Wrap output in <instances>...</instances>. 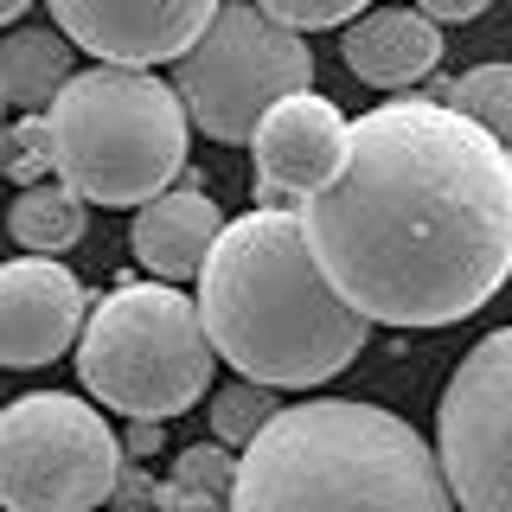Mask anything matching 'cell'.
Here are the masks:
<instances>
[{"mask_svg": "<svg viewBox=\"0 0 512 512\" xmlns=\"http://www.w3.org/2000/svg\"><path fill=\"white\" fill-rule=\"evenodd\" d=\"M301 224L352 314L455 327L512 282V154L455 103H378Z\"/></svg>", "mask_w": 512, "mask_h": 512, "instance_id": "6da1fadb", "label": "cell"}, {"mask_svg": "<svg viewBox=\"0 0 512 512\" xmlns=\"http://www.w3.org/2000/svg\"><path fill=\"white\" fill-rule=\"evenodd\" d=\"M199 320L224 365L269 391H314L365 352L372 320L352 314L308 244L301 212L224 224L199 269Z\"/></svg>", "mask_w": 512, "mask_h": 512, "instance_id": "7a4b0ae2", "label": "cell"}, {"mask_svg": "<svg viewBox=\"0 0 512 512\" xmlns=\"http://www.w3.org/2000/svg\"><path fill=\"white\" fill-rule=\"evenodd\" d=\"M224 512H455V487L397 410L301 397L244 448Z\"/></svg>", "mask_w": 512, "mask_h": 512, "instance_id": "3957f363", "label": "cell"}, {"mask_svg": "<svg viewBox=\"0 0 512 512\" xmlns=\"http://www.w3.org/2000/svg\"><path fill=\"white\" fill-rule=\"evenodd\" d=\"M52 141H58V180L84 205H148L186 167V103L154 71L90 64L58 90Z\"/></svg>", "mask_w": 512, "mask_h": 512, "instance_id": "277c9868", "label": "cell"}, {"mask_svg": "<svg viewBox=\"0 0 512 512\" xmlns=\"http://www.w3.org/2000/svg\"><path fill=\"white\" fill-rule=\"evenodd\" d=\"M212 340H205L199 301L180 282H116L84 320L77 340V378L103 410L128 423H173L212 384Z\"/></svg>", "mask_w": 512, "mask_h": 512, "instance_id": "5b68a950", "label": "cell"}, {"mask_svg": "<svg viewBox=\"0 0 512 512\" xmlns=\"http://www.w3.org/2000/svg\"><path fill=\"white\" fill-rule=\"evenodd\" d=\"M173 90H180L192 128H205L212 141H256L269 109L314 90V52L256 0H224L205 39L180 58Z\"/></svg>", "mask_w": 512, "mask_h": 512, "instance_id": "8992f818", "label": "cell"}, {"mask_svg": "<svg viewBox=\"0 0 512 512\" xmlns=\"http://www.w3.org/2000/svg\"><path fill=\"white\" fill-rule=\"evenodd\" d=\"M122 436L71 391H26L0 410V512H103L122 487Z\"/></svg>", "mask_w": 512, "mask_h": 512, "instance_id": "52a82bcc", "label": "cell"}, {"mask_svg": "<svg viewBox=\"0 0 512 512\" xmlns=\"http://www.w3.org/2000/svg\"><path fill=\"white\" fill-rule=\"evenodd\" d=\"M436 455L461 512H512V327L487 333L448 372Z\"/></svg>", "mask_w": 512, "mask_h": 512, "instance_id": "ba28073f", "label": "cell"}, {"mask_svg": "<svg viewBox=\"0 0 512 512\" xmlns=\"http://www.w3.org/2000/svg\"><path fill=\"white\" fill-rule=\"evenodd\" d=\"M45 7H52V26L96 64L154 71L205 39L224 0H45Z\"/></svg>", "mask_w": 512, "mask_h": 512, "instance_id": "9c48e42d", "label": "cell"}, {"mask_svg": "<svg viewBox=\"0 0 512 512\" xmlns=\"http://www.w3.org/2000/svg\"><path fill=\"white\" fill-rule=\"evenodd\" d=\"M90 295L58 256H13L0 263V365L32 372L52 365L64 346L84 340Z\"/></svg>", "mask_w": 512, "mask_h": 512, "instance_id": "30bf717a", "label": "cell"}, {"mask_svg": "<svg viewBox=\"0 0 512 512\" xmlns=\"http://www.w3.org/2000/svg\"><path fill=\"white\" fill-rule=\"evenodd\" d=\"M346 141H352V122L327 103L320 90H301L276 103L256 128V186H276L282 199L308 205L333 173L346 167Z\"/></svg>", "mask_w": 512, "mask_h": 512, "instance_id": "8fae6325", "label": "cell"}, {"mask_svg": "<svg viewBox=\"0 0 512 512\" xmlns=\"http://www.w3.org/2000/svg\"><path fill=\"white\" fill-rule=\"evenodd\" d=\"M224 231L218 218V199L205 186H173L148 199L135 212V231H128V250H135V263L148 269L154 282H186L205 269V256H212Z\"/></svg>", "mask_w": 512, "mask_h": 512, "instance_id": "7c38bea8", "label": "cell"}, {"mask_svg": "<svg viewBox=\"0 0 512 512\" xmlns=\"http://www.w3.org/2000/svg\"><path fill=\"white\" fill-rule=\"evenodd\" d=\"M346 71L372 90H410L442 64V26L416 7H372L346 26Z\"/></svg>", "mask_w": 512, "mask_h": 512, "instance_id": "4fadbf2b", "label": "cell"}, {"mask_svg": "<svg viewBox=\"0 0 512 512\" xmlns=\"http://www.w3.org/2000/svg\"><path fill=\"white\" fill-rule=\"evenodd\" d=\"M71 39L58 26H20L7 45H0V84H7V103H20L26 116H39L45 103H58V90L71 84Z\"/></svg>", "mask_w": 512, "mask_h": 512, "instance_id": "5bb4252c", "label": "cell"}, {"mask_svg": "<svg viewBox=\"0 0 512 512\" xmlns=\"http://www.w3.org/2000/svg\"><path fill=\"white\" fill-rule=\"evenodd\" d=\"M7 231L26 256H58L84 237V199L64 180L20 186V199H13V212H7Z\"/></svg>", "mask_w": 512, "mask_h": 512, "instance_id": "9a60e30c", "label": "cell"}, {"mask_svg": "<svg viewBox=\"0 0 512 512\" xmlns=\"http://www.w3.org/2000/svg\"><path fill=\"white\" fill-rule=\"evenodd\" d=\"M448 103H455L468 122H480L487 135L512 141V64H474L468 77L448 84Z\"/></svg>", "mask_w": 512, "mask_h": 512, "instance_id": "2e32d148", "label": "cell"}, {"mask_svg": "<svg viewBox=\"0 0 512 512\" xmlns=\"http://www.w3.org/2000/svg\"><path fill=\"white\" fill-rule=\"evenodd\" d=\"M276 416H282L276 391H269V384H250V378L224 384V391L212 397V429H218L224 448H250L269 423H276Z\"/></svg>", "mask_w": 512, "mask_h": 512, "instance_id": "e0dca14e", "label": "cell"}, {"mask_svg": "<svg viewBox=\"0 0 512 512\" xmlns=\"http://www.w3.org/2000/svg\"><path fill=\"white\" fill-rule=\"evenodd\" d=\"M0 173L20 186H39L58 173V141H52V116H20L0 128Z\"/></svg>", "mask_w": 512, "mask_h": 512, "instance_id": "ac0fdd59", "label": "cell"}, {"mask_svg": "<svg viewBox=\"0 0 512 512\" xmlns=\"http://www.w3.org/2000/svg\"><path fill=\"white\" fill-rule=\"evenodd\" d=\"M237 461L244 455H231L224 442H192V448H180V461H173V480H186V487H199V493H212V500L231 506Z\"/></svg>", "mask_w": 512, "mask_h": 512, "instance_id": "d6986e66", "label": "cell"}, {"mask_svg": "<svg viewBox=\"0 0 512 512\" xmlns=\"http://www.w3.org/2000/svg\"><path fill=\"white\" fill-rule=\"evenodd\" d=\"M269 20H282L288 32H320V26H346L359 13H372V0H256Z\"/></svg>", "mask_w": 512, "mask_h": 512, "instance_id": "ffe728a7", "label": "cell"}, {"mask_svg": "<svg viewBox=\"0 0 512 512\" xmlns=\"http://www.w3.org/2000/svg\"><path fill=\"white\" fill-rule=\"evenodd\" d=\"M148 506L154 512H224V500H212V493H199V487H186V480H154V493H148Z\"/></svg>", "mask_w": 512, "mask_h": 512, "instance_id": "44dd1931", "label": "cell"}, {"mask_svg": "<svg viewBox=\"0 0 512 512\" xmlns=\"http://www.w3.org/2000/svg\"><path fill=\"white\" fill-rule=\"evenodd\" d=\"M410 7H416V13H429L436 26H461V20H480L493 0H410Z\"/></svg>", "mask_w": 512, "mask_h": 512, "instance_id": "7402d4cb", "label": "cell"}, {"mask_svg": "<svg viewBox=\"0 0 512 512\" xmlns=\"http://www.w3.org/2000/svg\"><path fill=\"white\" fill-rule=\"evenodd\" d=\"M128 455H135V461H148V455H160V423H135V429H128Z\"/></svg>", "mask_w": 512, "mask_h": 512, "instance_id": "603a6c76", "label": "cell"}, {"mask_svg": "<svg viewBox=\"0 0 512 512\" xmlns=\"http://www.w3.org/2000/svg\"><path fill=\"white\" fill-rule=\"evenodd\" d=\"M26 7H32V0H0V26H13V20H20Z\"/></svg>", "mask_w": 512, "mask_h": 512, "instance_id": "cb8c5ba5", "label": "cell"}, {"mask_svg": "<svg viewBox=\"0 0 512 512\" xmlns=\"http://www.w3.org/2000/svg\"><path fill=\"white\" fill-rule=\"evenodd\" d=\"M0 103H7V84H0Z\"/></svg>", "mask_w": 512, "mask_h": 512, "instance_id": "d4e9b609", "label": "cell"}]
</instances>
